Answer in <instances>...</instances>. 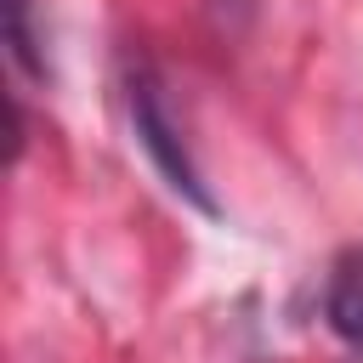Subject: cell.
<instances>
[{
    "label": "cell",
    "instance_id": "obj_1",
    "mask_svg": "<svg viewBox=\"0 0 363 363\" xmlns=\"http://www.w3.org/2000/svg\"><path fill=\"white\" fill-rule=\"evenodd\" d=\"M125 108H130L136 147L147 153V164L159 170V182H164L176 199H187L199 216H221L216 193L204 187V176H199V164H193V153H187V142H182V125H176V113H170V102H164V85H159V74H153L147 62H136V68L125 74Z\"/></svg>",
    "mask_w": 363,
    "mask_h": 363
},
{
    "label": "cell",
    "instance_id": "obj_2",
    "mask_svg": "<svg viewBox=\"0 0 363 363\" xmlns=\"http://www.w3.org/2000/svg\"><path fill=\"white\" fill-rule=\"evenodd\" d=\"M323 323L352 352H363V244H352V250L335 255L329 284H323Z\"/></svg>",
    "mask_w": 363,
    "mask_h": 363
},
{
    "label": "cell",
    "instance_id": "obj_3",
    "mask_svg": "<svg viewBox=\"0 0 363 363\" xmlns=\"http://www.w3.org/2000/svg\"><path fill=\"white\" fill-rule=\"evenodd\" d=\"M0 17H6V45L17 57L23 74L45 79V57H40V34H34V0H0Z\"/></svg>",
    "mask_w": 363,
    "mask_h": 363
}]
</instances>
